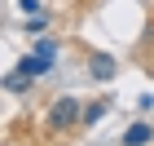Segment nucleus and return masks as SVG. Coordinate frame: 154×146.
<instances>
[{"label": "nucleus", "instance_id": "nucleus-3", "mask_svg": "<svg viewBox=\"0 0 154 146\" xmlns=\"http://www.w3.org/2000/svg\"><path fill=\"white\" fill-rule=\"evenodd\" d=\"M93 75L97 80H110V75H115V62L110 58H93Z\"/></svg>", "mask_w": 154, "mask_h": 146}, {"label": "nucleus", "instance_id": "nucleus-4", "mask_svg": "<svg viewBox=\"0 0 154 146\" xmlns=\"http://www.w3.org/2000/svg\"><path fill=\"white\" fill-rule=\"evenodd\" d=\"M101 115H106V102H93V106L84 111V120H88V124H97V120H101Z\"/></svg>", "mask_w": 154, "mask_h": 146}, {"label": "nucleus", "instance_id": "nucleus-1", "mask_svg": "<svg viewBox=\"0 0 154 146\" xmlns=\"http://www.w3.org/2000/svg\"><path fill=\"white\" fill-rule=\"evenodd\" d=\"M75 115H79V102L75 97H57L53 111H48V128H66V124H75Z\"/></svg>", "mask_w": 154, "mask_h": 146}, {"label": "nucleus", "instance_id": "nucleus-2", "mask_svg": "<svg viewBox=\"0 0 154 146\" xmlns=\"http://www.w3.org/2000/svg\"><path fill=\"white\" fill-rule=\"evenodd\" d=\"M150 142H154V128H150V124H141V120H137V124H128L123 146H150Z\"/></svg>", "mask_w": 154, "mask_h": 146}]
</instances>
